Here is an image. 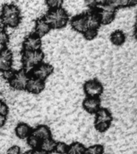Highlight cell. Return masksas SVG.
Returning <instances> with one entry per match:
<instances>
[{"label":"cell","instance_id":"cell-23","mask_svg":"<svg viewBox=\"0 0 137 154\" xmlns=\"http://www.w3.org/2000/svg\"><path fill=\"white\" fill-rule=\"evenodd\" d=\"M10 41L9 34L5 27L0 26V46L7 47Z\"/></svg>","mask_w":137,"mask_h":154},{"label":"cell","instance_id":"cell-16","mask_svg":"<svg viewBox=\"0 0 137 154\" xmlns=\"http://www.w3.org/2000/svg\"><path fill=\"white\" fill-rule=\"evenodd\" d=\"M32 134L38 137L41 141L43 140L52 137L51 131H50V128L45 125H38L37 127L33 128V130H32Z\"/></svg>","mask_w":137,"mask_h":154},{"label":"cell","instance_id":"cell-27","mask_svg":"<svg viewBox=\"0 0 137 154\" xmlns=\"http://www.w3.org/2000/svg\"><path fill=\"white\" fill-rule=\"evenodd\" d=\"M98 31H99L92 30V29H87L82 35H84V38L87 40H93L98 35Z\"/></svg>","mask_w":137,"mask_h":154},{"label":"cell","instance_id":"cell-18","mask_svg":"<svg viewBox=\"0 0 137 154\" xmlns=\"http://www.w3.org/2000/svg\"><path fill=\"white\" fill-rule=\"evenodd\" d=\"M110 41L113 45L117 47L122 46L126 42V35L123 31L116 30L111 34Z\"/></svg>","mask_w":137,"mask_h":154},{"label":"cell","instance_id":"cell-6","mask_svg":"<svg viewBox=\"0 0 137 154\" xmlns=\"http://www.w3.org/2000/svg\"><path fill=\"white\" fill-rule=\"evenodd\" d=\"M103 90V84L96 79H89L84 84V91L87 97H99Z\"/></svg>","mask_w":137,"mask_h":154},{"label":"cell","instance_id":"cell-10","mask_svg":"<svg viewBox=\"0 0 137 154\" xmlns=\"http://www.w3.org/2000/svg\"><path fill=\"white\" fill-rule=\"evenodd\" d=\"M46 83L43 80L38 79L35 77L30 76L26 86V91L34 95H38L45 89Z\"/></svg>","mask_w":137,"mask_h":154},{"label":"cell","instance_id":"cell-22","mask_svg":"<svg viewBox=\"0 0 137 154\" xmlns=\"http://www.w3.org/2000/svg\"><path fill=\"white\" fill-rule=\"evenodd\" d=\"M26 142H27V144L29 146L31 147V149H39V146H40L41 144L40 140L35 136H34L32 133L26 138Z\"/></svg>","mask_w":137,"mask_h":154},{"label":"cell","instance_id":"cell-7","mask_svg":"<svg viewBox=\"0 0 137 154\" xmlns=\"http://www.w3.org/2000/svg\"><path fill=\"white\" fill-rule=\"evenodd\" d=\"M53 72H54V67L52 65L43 62L31 70L29 74H30V76L35 77V78L45 81L50 75L53 74Z\"/></svg>","mask_w":137,"mask_h":154},{"label":"cell","instance_id":"cell-21","mask_svg":"<svg viewBox=\"0 0 137 154\" xmlns=\"http://www.w3.org/2000/svg\"><path fill=\"white\" fill-rule=\"evenodd\" d=\"M104 152V147L102 144H94L86 148L85 154H103Z\"/></svg>","mask_w":137,"mask_h":154},{"label":"cell","instance_id":"cell-26","mask_svg":"<svg viewBox=\"0 0 137 154\" xmlns=\"http://www.w3.org/2000/svg\"><path fill=\"white\" fill-rule=\"evenodd\" d=\"M64 0H45L46 5L50 10L57 9L62 7Z\"/></svg>","mask_w":137,"mask_h":154},{"label":"cell","instance_id":"cell-28","mask_svg":"<svg viewBox=\"0 0 137 154\" xmlns=\"http://www.w3.org/2000/svg\"><path fill=\"white\" fill-rule=\"evenodd\" d=\"M14 72H15V71H14V69H12V68H11V69L9 70H7V71L2 72V78H3L6 81L9 82L10 80L12 79V77L14 76Z\"/></svg>","mask_w":137,"mask_h":154},{"label":"cell","instance_id":"cell-17","mask_svg":"<svg viewBox=\"0 0 137 154\" xmlns=\"http://www.w3.org/2000/svg\"><path fill=\"white\" fill-rule=\"evenodd\" d=\"M95 122H110L113 120L112 115L108 108H99L97 112L95 113Z\"/></svg>","mask_w":137,"mask_h":154},{"label":"cell","instance_id":"cell-32","mask_svg":"<svg viewBox=\"0 0 137 154\" xmlns=\"http://www.w3.org/2000/svg\"><path fill=\"white\" fill-rule=\"evenodd\" d=\"M7 116H0V128L4 126L6 122H7Z\"/></svg>","mask_w":137,"mask_h":154},{"label":"cell","instance_id":"cell-2","mask_svg":"<svg viewBox=\"0 0 137 154\" xmlns=\"http://www.w3.org/2000/svg\"><path fill=\"white\" fill-rule=\"evenodd\" d=\"M51 29H62L67 26L69 21V16L66 10L62 7L50 10L44 16Z\"/></svg>","mask_w":137,"mask_h":154},{"label":"cell","instance_id":"cell-11","mask_svg":"<svg viewBox=\"0 0 137 154\" xmlns=\"http://www.w3.org/2000/svg\"><path fill=\"white\" fill-rule=\"evenodd\" d=\"M72 28L76 32L83 34L87 30V19L86 13L75 15L71 19Z\"/></svg>","mask_w":137,"mask_h":154},{"label":"cell","instance_id":"cell-24","mask_svg":"<svg viewBox=\"0 0 137 154\" xmlns=\"http://www.w3.org/2000/svg\"><path fill=\"white\" fill-rule=\"evenodd\" d=\"M68 144L62 141H56L54 152L57 154H67Z\"/></svg>","mask_w":137,"mask_h":154},{"label":"cell","instance_id":"cell-5","mask_svg":"<svg viewBox=\"0 0 137 154\" xmlns=\"http://www.w3.org/2000/svg\"><path fill=\"white\" fill-rule=\"evenodd\" d=\"M96 10L98 13L101 25H109L115 19L117 11L116 8L108 4L100 5Z\"/></svg>","mask_w":137,"mask_h":154},{"label":"cell","instance_id":"cell-14","mask_svg":"<svg viewBox=\"0 0 137 154\" xmlns=\"http://www.w3.org/2000/svg\"><path fill=\"white\" fill-rule=\"evenodd\" d=\"M86 19L87 29H92V30L99 31V29L101 26V23L96 10H91L90 11L87 12Z\"/></svg>","mask_w":137,"mask_h":154},{"label":"cell","instance_id":"cell-25","mask_svg":"<svg viewBox=\"0 0 137 154\" xmlns=\"http://www.w3.org/2000/svg\"><path fill=\"white\" fill-rule=\"evenodd\" d=\"M95 128L96 131H98L100 133L107 132L109 128H110L111 123L110 122H95Z\"/></svg>","mask_w":137,"mask_h":154},{"label":"cell","instance_id":"cell-33","mask_svg":"<svg viewBox=\"0 0 137 154\" xmlns=\"http://www.w3.org/2000/svg\"><path fill=\"white\" fill-rule=\"evenodd\" d=\"M34 154H48L45 152L42 151L41 149H34Z\"/></svg>","mask_w":137,"mask_h":154},{"label":"cell","instance_id":"cell-20","mask_svg":"<svg viewBox=\"0 0 137 154\" xmlns=\"http://www.w3.org/2000/svg\"><path fill=\"white\" fill-rule=\"evenodd\" d=\"M86 147L80 142H73L68 145L67 154H85Z\"/></svg>","mask_w":137,"mask_h":154},{"label":"cell","instance_id":"cell-19","mask_svg":"<svg viewBox=\"0 0 137 154\" xmlns=\"http://www.w3.org/2000/svg\"><path fill=\"white\" fill-rule=\"evenodd\" d=\"M55 144H56V141L54 139H52V137L47 138V139L43 140L41 141L39 149L47 153L50 154L51 152H54Z\"/></svg>","mask_w":137,"mask_h":154},{"label":"cell","instance_id":"cell-12","mask_svg":"<svg viewBox=\"0 0 137 154\" xmlns=\"http://www.w3.org/2000/svg\"><path fill=\"white\" fill-rule=\"evenodd\" d=\"M100 105L99 97H86L83 101V108L89 114H95L101 108Z\"/></svg>","mask_w":137,"mask_h":154},{"label":"cell","instance_id":"cell-31","mask_svg":"<svg viewBox=\"0 0 137 154\" xmlns=\"http://www.w3.org/2000/svg\"><path fill=\"white\" fill-rule=\"evenodd\" d=\"M21 148L19 145H12L7 149V154H21Z\"/></svg>","mask_w":137,"mask_h":154},{"label":"cell","instance_id":"cell-30","mask_svg":"<svg viewBox=\"0 0 137 154\" xmlns=\"http://www.w3.org/2000/svg\"><path fill=\"white\" fill-rule=\"evenodd\" d=\"M85 5L91 10H96L99 7V0H84Z\"/></svg>","mask_w":137,"mask_h":154},{"label":"cell","instance_id":"cell-3","mask_svg":"<svg viewBox=\"0 0 137 154\" xmlns=\"http://www.w3.org/2000/svg\"><path fill=\"white\" fill-rule=\"evenodd\" d=\"M44 53L40 51H22V63H23V68L26 70V72H30L37 65L43 62L44 60Z\"/></svg>","mask_w":137,"mask_h":154},{"label":"cell","instance_id":"cell-13","mask_svg":"<svg viewBox=\"0 0 137 154\" xmlns=\"http://www.w3.org/2000/svg\"><path fill=\"white\" fill-rule=\"evenodd\" d=\"M50 30H51V27L44 17L36 19L35 23V33H34L36 35H38L39 38H42L46 35H47Z\"/></svg>","mask_w":137,"mask_h":154},{"label":"cell","instance_id":"cell-1","mask_svg":"<svg viewBox=\"0 0 137 154\" xmlns=\"http://www.w3.org/2000/svg\"><path fill=\"white\" fill-rule=\"evenodd\" d=\"M0 22L3 27L15 28L22 22V13L18 6L7 3L2 6L0 13Z\"/></svg>","mask_w":137,"mask_h":154},{"label":"cell","instance_id":"cell-4","mask_svg":"<svg viewBox=\"0 0 137 154\" xmlns=\"http://www.w3.org/2000/svg\"><path fill=\"white\" fill-rule=\"evenodd\" d=\"M30 78V74L26 70L22 68L20 70L15 71L14 76L10 80V86L11 88L17 91H23L26 89V84Z\"/></svg>","mask_w":137,"mask_h":154},{"label":"cell","instance_id":"cell-8","mask_svg":"<svg viewBox=\"0 0 137 154\" xmlns=\"http://www.w3.org/2000/svg\"><path fill=\"white\" fill-rule=\"evenodd\" d=\"M42 49V39L35 34H31L24 38L23 42V51H36Z\"/></svg>","mask_w":137,"mask_h":154},{"label":"cell","instance_id":"cell-35","mask_svg":"<svg viewBox=\"0 0 137 154\" xmlns=\"http://www.w3.org/2000/svg\"><path fill=\"white\" fill-rule=\"evenodd\" d=\"M103 154H110V153H105V152H103Z\"/></svg>","mask_w":137,"mask_h":154},{"label":"cell","instance_id":"cell-9","mask_svg":"<svg viewBox=\"0 0 137 154\" xmlns=\"http://www.w3.org/2000/svg\"><path fill=\"white\" fill-rule=\"evenodd\" d=\"M13 53L7 47H2L0 49V72L12 68Z\"/></svg>","mask_w":137,"mask_h":154},{"label":"cell","instance_id":"cell-15","mask_svg":"<svg viewBox=\"0 0 137 154\" xmlns=\"http://www.w3.org/2000/svg\"><path fill=\"white\" fill-rule=\"evenodd\" d=\"M33 128L26 123L20 122L16 125L14 128V132L18 138L21 140L26 139L32 133Z\"/></svg>","mask_w":137,"mask_h":154},{"label":"cell","instance_id":"cell-34","mask_svg":"<svg viewBox=\"0 0 137 154\" xmlns=\"http://www.w3.org/2000/svg\"><path fill=\"white\" fill-rule=\"evenodd\" d=\"M23 154H34V149H31V150H28V151L25 152Z\"/></svg>","mask_w":137,"mask_h":154},{"label":"cell","instance_id":"cell-29","mask_svg":"<svg viewBox=\"0 0 137 154\" xmlns=\"http://www.w3.org/2000/svg\"><path fill=\"white\" fill-rule=\"evenodd\" d=\"M9 114V108L5 102L0 100V116H7Z\"/></svg>","mask_w":137,"mask_h":154}]
</instances>
